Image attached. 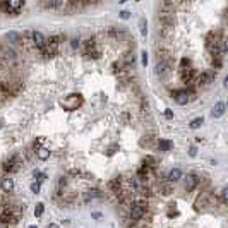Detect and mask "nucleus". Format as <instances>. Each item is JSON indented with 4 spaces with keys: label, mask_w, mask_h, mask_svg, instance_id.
I'll list each match as a JSON object with an SVG mask.
<instances>
[{
    "label": "nucleus",
    "mask_w": 228,
    "mask_h": 228,
    "mask_svg": "<svg viewBox=\"0 0 228 228\" xmlns=\"http://www.w3.org/2000/svg\"><path fill=\"white\" fill-rule=\"evenodd\" d=\"M160 192H161L163 195H170L175 192V187H173L172 182H165V184H161V187H160Z\"/></svg>",
    "instance_id": "a211bd4d"
},
{
    "label": "nucleus",
    "mask_w": 228,
    "mask_h": 228,
    "mask_svg": "<svg viewBox=\"0 0 228 228\" xmlns=\"http://www.w3.org/2000/svg\"><path fill=\"white\" fill-rule=\"evenodd\" d=\"M208 201H209V194H206V192H204V194H201L197 199H195V204H194V206L197 208V209L206 208L208 206Z\"/></svg>",
    "instance_id": "f8f14e48"
},
{
    "label": "nucleus",
    "mask_w": 228,
    "mask_h": 228,
    "mask_svg": "<svg viewBox=\"0 0 228 228\" xmlns=\"http://www.w3.org/2000/svg\"><path fill=\"white\" fill-rule=\"evenodd\" d=\"M189 65H191V60H189V59H185V57H184V59L180 60V70L189 69Z\"/></svg>",
    "instance_id": "cd10ccee"
},
{
    "label": "nucleus",
    "mask_w": 228,
    "mask_h": 228,
    "mask_svg": "<svg viewBox=\"0 0 228 228\" xmlns=\"http://www.w3.org/2000/svg\"><path fill=\"white\" fill-rule=\"evenodd\" d=\"M199 184V178L195 175H187V178H185V191L187 192H192L195 187H197Z\"/></svg>",
    "instance_id": "9b49d317"
},
{
    "label": "nucleus",
    "mask_w": 228,
    "mask_h": 228,
    "mask_svg": "<svg viewBox=\"0 0 228 228\" xmlns=\"http://www.w3.org/2000/svg\"><path fill=\"white\" fill-rule=\"evenodd\" d=\"M141 64H142L144 67L147 65V53H146V50H144V52L141 53Z\"/></svg>",
    "instance_id": "7c9ffc66"
},
{
    "label": "nucleus",
    "mask_w": 228,
    "mask_h": 228,
    "mask_svg": "<svg viewBox=\"0 0 228 228\" xmlns=\"http://www.w3.org/2000/svg\"><path fill=\"white\" fill-rule=\"evenodd\" d=\"M115 149H117V146H112V147H110V151H108V155H113Z\"/></svg>",
    "instance_id": "4c0bfd02"
},
{
    "label": "nucleus",
    "mask_w": 228,
    "mask_h": 228,
    "mask_svg": "<svg viewBox=\"0 0 228 228\" xmlns=\"http://www.w3.org/2000/svg\"><path fill=\"white\" fill-rule=\"evenodd\" d=\"M223 113H225V103H223V101H218V103L213 107V112H211V115H213L214 118H218V117H221Z\"/></svg>",
    "instance_id": "f3484780"
},
{
    "label": "nucleus",
    "mask_w": 228,
    "mask_h": 228,
    "mask_svg": "<svg viewBox=\"0 0 228 228\" xmlns=\"http://www.w3.org/2000/svg\"><path fill=\"white\" fill-rule=\"evenodd\" d=\"M182 178V172L178 168H173V170H170V173H168V180L172 182H177V180H180Z\"/></svg>",
    "instance_id": "412c9836"
},
{
    "label": "nucleus",
    "mask_w": 228,
    "mask_h": 228,
    "mask_svg": "<svg viewBox=\"0 0 228 228\" xmlns=\"http://www.w3.org/2000/svg\"><path fill=\"white\" fill-rule=\"evenodd\" d=\"M173 98H175V101L178 105H187L189 99H191L187 91H175V93H173Z\"/></svg>",
    "instance_id": "9d476101"
},
{
    "label": "nucleus",
    "mask_w": 228,
    "mask_h": 228,
    "mask_svg": "<svg viewBox=\"0 0 228 228\" xmlns=\"http://www.w3.org/2000/svg\"><path fill=\"white\" fill-rule=\"evenodd\" d=\"M189 155H191V156H195V155H197V149H195V147L192 146L191 149H189Z\"/></svg>",
    "instance_id": "f704fd0d"
},
{
    "label": "nucleus",
    "mask_w": 228,
    "mask_h": 228,
    "mask_svg": "<svg viewBox=\"0 0 228 228\" xmlns=\"http://www.w3.org/2000/svg\"><path fill=\"white\" fill-rule=\"evenodd\" d=\"M144 208H141V206H137V204H134L132 208H130V220L132 221H137V220H141V218L144 216Z\"/></svg>",
    "instance_id": "1a4fd4ad"
},
{
    "label": "nucleus",
    "mask_w": 228,
    "mask_h": 228,
    "mask_svg": "<svg viewBox=\"0 0 228 228\" xmlns=\"http://www.w3.org/2000/svg\"><path fill=\"white\" fill-rule=\"evenodd\" d=\"M29 189H31V192H33V194H38V192H40V182H33Z\"/></svg>",
    "instance_id": "c85d7f7f"
},
{
    "label": "nucleus",
    "mask_w": 228,
    "mask_h": 228,
    "mask_svg": "<svg viewBox=\"0 0 228 228\" xmlns=\"http://www.w3.org/2000/svg\"><path fill=\"white\" fill-rule=\"evenodd\" d=\"M45 45H46V38L43 36V33L41 31H33V46L43 50Z\"/></svg>",
    "instance_id": "39448f33"
},
{
    "label": "nucleus",
    "mask_w": 228,
    "mask_h": 228,
    "mask_svg": "<svg viewBox=\"0 0 228 228\" xmlns=\"http://www.w3.org/2000/svg\"><path fill=\"white\" fill-rule=\"evenodd\" d=\"M211 65H213V69L220 70L221 67H223V60H221V57H213V60H211Z\"/></svg>",
    "instance_id": "b1692460"
},
{
    "label": "nucleus",
    "mask_w": 228,
    "mask_h": 228,
    "mask_svg": "<svg viewBox=\"0 0 228 228\" xmlns=\"http://www.w3.org/2000/svg\"><path fill=\"white\" fill-rule=\"evenodd\" d=\"M195 79V72H194V69H185V70H182V81L184 82H192Z\"/></svg>",
    "instance_id": "ddd939ff"
},
{
    "label": "nucleus",
    "mask_w": 228,
    "mask_h": 228,
    "mask_svg": "<svg viewBox=\"0 0 228 228\" xmlns=\"http://www.w3.org/2000/svg\"><path fill=\"white\" fill-rule=\"evenodd\" d=\"M0 189H2V192H12L14 191V180L12 178H4L0 182Z\"/></svg>",
    "instance_id": "4468645a"
},
{
    "label": "nucleus",
    "mask_w": 228,
    "mask_h": 228,
    "mask_svg": "<svg viewBox=\"0 0 228 228\" xmlns=\"http://www.w3.org/2000/svg\"><path fill=\"white\" fill-rule=\"evenodd\" d=\"M28 228H36V226H34V225H29V226H28Z\"/></svg>",
    "instance_id": "ea45409f"
},
{
    "label": "nucleus",
    "mask_w": 228,
    "mask_h": 228,
    "mask_svg": "<svg viewBox=\"0 0 228 228\" xmlns=\"http://www.w3.org/2000/svg\"><path fill=\"white\" fill-rule=\"evenodd\" d=\"M82 103H84V99H82V96L79 94V93H72V94H69L67 98L60 99V107H62L64 110H67V112L77 110Z\"/></svg>",
    "instance_id": "f257e3e1"
},
{
    "label": "nucleus",
    "mask_w": 228,
    "mask_h": 228,
    "mask_svg": "<svg viewBox=\"0 0 228 228\" xmlns=\"http://www.w3.org/2000/svg\"><path fill=\"white\" fill-rule=\"evenodd\" d=\"M165 117L168 118V120H173V112L172 110H165Z\"/></svg>",
    "instance_id": "72a5a7b5"
},
{
    "label": "nucleus",
    "mask_w": 228,
    "mask_h": 228,
    "mask_svg": "<svg viewBox=\"0 0 228 228\" xmlns=\"http://www.w3.org/2000/svg\"><path fill=\"white\" fill-rule=\"evenodd\" d=\"M213 82V74L211 72H201L197 76V84L199 86H209Z\"/></svg>",
    "instance_id": "0eeeda50"
},
{
    "label": "nucleus",
    "mask_w": 228,
    "mask_h": 228,
    "mask_svg": "<svg viewBox=\"0 0 228 228\" xmlns=\"http://www.w3.org/2000/svg\"><path fill=\"white\" fill-rule=\"evenodd\" d=\"M43 211H45V204H43V202H38L36 208H34V216H41Z\"/></svg>",
    "instance_id": "bb28decb"
},
{
    "label": "nucleus",
    "mask_w": 228,
    "mask_h": 228,
    "mask_svg": "<svg viewBox=\"0 0 228 228\" xmlns=\"http://www.w3.org/2000/svg\"><path fill=\"white\" fill-rule=\"evenodd\" d=\"M67 185V178L65 177H60V180H59V187H65Z\"/></svg>",
    "instance_id": "2f4dec72"
},
{
    "label": "nucleus",
    "mask_w": 228,
    "mask_h": 228,
    "mask_svg": "<svg viewBox=\"0 0 228 228\" xmlns=\"http://www.w3.org/2000/svg\"><path fill=\"white\" fill-rule=\"evenodd\" d=\"M120 17H122V19H129V17H130V12H129V11H122V12H120Z\"/></svg>",
    "instance_id": "473e14b6"
},
{
    "label": "nucleus",
    "mask_w": 228,
    "mask_h": 228,
    "mask_svg": "<svg viewBox=\"0 0 228 228\" xmlns=\"http://www.w3.org/2000/svg\"><path fill=\"white\" fill-rule=\"evenodd\" d=\"M172 146H173V144L170 142V141H166V139L158 141V147H160V151H170V149H172Z\"/></svg>",
    "instance_id": "4be33fe9"
},
{
    "label": "nucleus",
    "mask_w": 228,
    "mask_h": 228,
    "mask_svg": "<svg viewBox=\"0 0 228 228\" xmlns=\"http://www.w3.org/2000/svg\"><path fill=\"white\" fill-rule=\"evenodd\" d=\"M108 187H110L112 191L115 192V194H118V192H120V187H122V180H120V177H117V178H113V180H110V184H108Z\"/></svg>",
    "instance_id": "6ab92c4d"
},
{
    "label": "nucleus",
    "mask_w": 228,
    "mask_h": 228,
    "mask_svg": "<svg viewBox=\"0 0 228 228\" xmlns=\"http://www.w3.org/2000/svg\"><path fill=\"white\" fill-rule=\"evenodd\" d=\"M41 5H43L45 9H57V11H65L67 2H64V0H43V2H41Z\"/></svg>",
    "instance_id": "20e7f679"
},
{
    "label": "nucleus",
    "mask_w": 228,
    "mask_h": 228,
    "mask_svg": "<svg viewBox=\"0 0 228 228\" xmlns=\"http://www.w3.org/2000/svg\"><path fill=\"white\" fill-rule=\"evenodd\" d=\"M5 38H7L11 43H15V45H22V38L19 33H15V31H9L7 34H5Z\"/></svg>",
    "instance_id": "dca6fc26"
},
{
    "label": "nucleus",
    "mask_w": 228,
    "mask_h": 228,
    "mask_svg": "<svg viewBox=\"0 0 228 228\" xmlns=\"http://www.w3.org/2000/svg\"><path fill=\"white\" fill-rule=\"evenodd\" d=\"M4 211L0 213V223L2 225H15L17 223V214L12 211L11 206H7V204H4Z\"/></svg>",
    "instance_id": "f03ea898"
},
{
    "label": "nucleus",
    "mask_w": 228,
    "mask_h": 228,
    "mask_svg": "<svg viewBox=\"0 0 228 228\" xmlns=\"http://www.w3.org/2000/svg\"><path fill=\"white\" fill-rule=\"evenodd\" d=\"M93 218H96V220H101V213H93Z\"/></svg>",
    "instance_id": "e433bc0d"
},
{
    "label": "nucleus",
    "mask_w": 228,
    "mask_h": 228,
    "mask_svg": "<svg viewBox=\"0 0 228 228\" xmlns=\"http://www.w3.org/2000/svg\"><path fill=\"white\" fill-rule=\"evenodd\" d=\"M170 67H172L170 65V60H166V62H158L156 67H155V74L161 77V76H165V74L170 70Z\"/></svg>",
    "instance_id": "6e6552de"
},
{
    "label": "nucleus",
    "mask_w": 228,
    "mask_h": 228,
    "mask_svg": "<svg viewBox=\"0 0 228 228\" xmlns=\"http://www.w3.org/2000/svg\"><path fill=\"white\" fill-rule=\"evenodd\" d=\"M48 228H59V225H55V223H50V225H48Z\"/></svg>",
    "instance_id": "58836bf2"
},
{
    "label": "nucleus",
    "mask_w": 228,
    "mask_h": 228,
    "mask_svg": "<svg viewBox=\"0 0 228 228\" xmlns=\"http://www.w3.org/2000/svg\"><path fill=\"white\" fill-rule=\"evenodd\" d=\"M202 124H204V118H202V117H197V118H194V120H192L189 125H191V129H194V130H195V129H199V127H201Z\"/></svg>",
    "instance_id": "393cba45"
},
{
    "label": "nucleus",
    "mask_w": 228,
    "mask_h": 228,
    "mask_svg": "<svg viewBox=\"0 0 228 228\" xmlns=\"http://www.w3.org/2000/svg\"><path fill=\"white\" fill-rule=\"evenodd\" d=\"M101 197H103V192L98 191V189H91V191H88V192H86V195H84L86 201H93V199H101Z\"/></svg>",
    "instance_id": "2eb2a0df"
},
{
    "label": "nucleus",
    "mask_w": 228,
    "mask_h": 228,
    "mask_svg": "<svg viewBox=\"0 0 228 228\" xmlns=\"http://www.w3.org/2000/svg\"><path fill=\"white\" fill-rule=\"evenodd\" d=\"M24 7V2L21 0H12V2H7V14H12V15H17L19 11Z\"/></svg>",
    "instance_id": "423d86ee"
},
{
    "label": "nucleus",
    "mask_w": 228,
    "mask_h": 228,
    "mask_svg": "<svg viewBox=\"0 0 228 228\" xmlns=\"http://www.w3.org/2000/svg\"><path fill=\"white\" fill-rule=\"evenodd\" d=\"M19 168H21V160H19V156H11L9 160H5V163H4L5 172L15 173V172H19Z\"/></svg>",
    "instance_id": "7ed1b4c3"
},
{
    "label": "nucleus",
    "mask_w": 228,
    "mask_h": 228,
    "mask_svg": "<svg viewBox=\"0 0 228 228\" xmlns=\"http://www.w3.org/2000/svg\"><path fill=\"white\" fill-rule=\"evenodd\" d=\"M36 156H38V160H41V161H46V160L50 158V151H48L46 147H38Z\"/></svg>",
    "instance_id": "aec40b11"
},
{
    "label": "nucleus",
    "mask_w": 228,
    "mask_h": 228,
    "mask_svg": "<svg viewBox=\"0 0 228 228\" xmlns=\"http://www.w3.org/2000/svg\"><path fill=\"white\" fill-rule=\"evenodd\" d=\"M139 29H141V34H142V36H146V34H147V22H146V19H144V17L139 19Z\"/></svg>",
    "instance_id": "a878e982"
},
{
    "label": "nucleus",
    "mask_w": 228,
    "mask_h": 228,
    "mask_svg": "<svg viewBox=\"0 0 228 228\" xmlns=\"http://www.w3.org/2000/svg\"><path fill=\"white\" fill-rule=\"evenodd\" d=\"M142 163H144V168H155V158L153 156H144V160H142Z\"/></svg>",
    "instance_id": "5701e85b"
},
{
    "label": "nucleus",
    "mask_w": 228,
    "mask_h": 228,
    "mask_svg": "<svg viewBox=\"0 0 228 228\" xmlns=\"http://www.w3.org/2000/svg\"><path fill=\"white\" fill-rule=\"evenodd\" d=\"M226 199H228V189H223L221 191V204H226Z\"/></svg>",
    "instance_id": "c756f323"
},
{
    "label": "nucleus",
    "mask_w": 228,
    "mask_h": 228,
    "mask_svg": "<svg viewBox=\"0 0 228 228\" xmlns=\"http://www.w3.org/2000/svg\"><path fill=\"white\" fill-rule=\"evenodd\" d=\"M79 45H81V43H79V40H72V46H74V48H77Z\"/></svg>",
    "instance_id": "c9c22d12"
}]
</instances>
